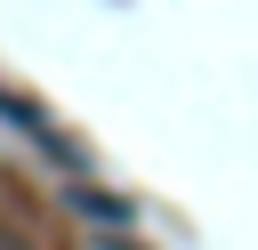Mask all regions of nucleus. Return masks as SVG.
Instances as JSON below:
<instances>
[{"instance_id": "nucleus-3", "label": "nucleus", "mask_w": 258, "mask_h": 250, "mask_svg": "<svg viewBox=\"0 0 258 250\" xmlns=\"http://www.w3.org/2000/svg\"><path fill=\"white\" fill-rule=\"evenodd\" d=\"M105 250H129V242H105Z\"/></svg>"}, {"instance_id": "nucleus-1", "label": "nucleus", "mask_w": 258, "mask_h": 250, "mask_svg": "<svg viewBox=\"0 0 258 250\" xmlns=\"http://www.w3.org/2000/svg\"><path fill=\"white\" fill-rule=\"evenodd\" d=\"M0 121H16V129H24L32 145H48V153L64 161V177H81V153H73V145H64V137H56V129H48V121H40V113H32L24 97H8V89H0Z\"/></svg>"}, {"instance_id": "nucleus-2", "label": "nucleus", "mask_w": 258, "mask_h": 250, "mask_svg": "<svg viewBox=\"0 0 258 250\" xmlns=\"http://www.w3.org/2000/svg\"><path fill=\"white\" fill-rule=\"evenodd\" d=\"M73 202H81L89 218H105V226H129V202H121V194H97V185H73Z\"/></svg>"}]
</instances>
